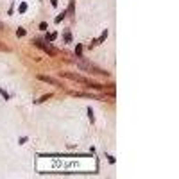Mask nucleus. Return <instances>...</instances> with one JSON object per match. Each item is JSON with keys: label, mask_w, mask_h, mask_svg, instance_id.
I'll list each match as a JSON object with an SVG mask.
<instances>
[{"label": "nucleus", "mask_w": 179, "mask_h": 179, "mask_svg": "<svg viewBox=\"0 0 179 179\" xmlns=\"http://www.w3.org/2000/svg\"><path fill=\"white\" fill-rule=\"evenodd\" d=\"M39 29H41V30H47V23H45V22L39 23Z\"/></svg>", "instance_id": "8"}, {"label": "nucleus", "mask_w": 179, "mask_h": 179, "mask_svg": "<svg viewBox=\"0 0 179 179\" xmlns=\"http://www.w3.org/2000/svg\"><path fill=\"white\" fill-rule=\"evenodd\" d=\"M56 36H57V34H52V32H48V34H47V39H48V41H52V39H56Z\"/></svg>", "instance_id": "4"}, {"label": "nucleus", "mask_w": 179, "mask_h": 179, "mask_svg": "<svg viewBox=\"0 0 179 179\" xmlns=\"http://www.w3.org/2000/svg\"><path fill=\"white\" fill-rule=\"evenodd\" d=\"M27 11V4L23 2V4H20V13H25Z\"/></svg>", "instance_id": "2"}, {"label": "nucleus", "mask_w": 179, "mask_h": 179, "mask_svg": "<svg viewBox=\"0 0 179 179\" xmlns=\"http://www.w3.org/2000/svg\"><path fill=\"white\" fill-rule=\"evenodd\" d=\"M34 43H36L38 47H41V48H43V50H47V52H48V54H50V56H54V54H56V52H54V48H50L48 45H45V43H43V41H34Z\"/></svg>", "instance_id": "1"}, {"label": "nucleus", "mask_w": 179, "mask_h": 179, "mask_svg": "<svg viewBox=\"0 0 179 179\" xmlns=\"http://www.w3.org/2000/svg\"><path fill=\"white\" fill-rule=\"evenodd\" d=\"M88 117H90V120L93 122V113H91V109H88Z\"/></svg>", "instance_id": "9"}, {"label": "nucleus", "mask_w": 179, "mask_h": 179, "mask_svg": "<svg viewBox=\"0 0 179 179\" xmlns=\"http://www.w3.org/2000/svg\"><path fill=\"white\" fill-rule=\"evenodd\" d=\"M70 39H72V34H70V32H66V34H65V41H70Z\"/></svg>", "instance_id": "7"}, {"label": "nucleus", "mask_w": 179, "mask_h": 179, "mask_svg": "<svg viewBox=\"0 0 179 179\" xmlns=\"http://www.w3.org/2000/svg\"><path fill=\"white\" fill-rule=\"evenodd\" d=\"M52 6H57V0H52Z\"/></svg>", "instance_id": "10"}, {"label": "nucleus", "mask_w": 179, "mask_h": 179, "mask_svg": "<svg viewBox=\"0 0 179 179\" xmlns=\"http://www.w3.org/2000/svg\"><path fill=\"white\" fill-rule=\"evenodd\" d=\"M18 36H20V38L25 36V30H23V29H18Z\"/></svg>", "instance_id": "6"}, {"label": "nucleus", "mask_w": 179, "mask_h": 179, "mask_svg": "<svg viewBox=\"0 0 179 179\" xmlns=\"http://www.w3.org/2000/svg\"><path fill=\"white\" fill-rule=\"evenodd\" d=\"M75 54H77V56H81V54H82V45H77V50H75Z\"/></svg>", "instance_id": "5"}, {"label": "nucleus", "mask_w": 179, "mask_h": 179, "mask_svg": "<svg viewBox=\"0 0 179 179\" xmlns=\"http://www.w3.org/2000/svg\"><path fill=\"white\" fill-rule=\"evenodd\" d=\"M0 27H2V23H0Z\"/></svg>", "instance_id": "11"}, {"label": "nucleus", "mask_w": 179, "mask_h": 179, "mask_svg": "<svg viewBox=\"0 0 179 179\" xmlns=\"http://www.w3.org/2000/svg\"><path fill=\"white\" fill-rule=\"evenodd\" d=\"M65 16H66V13H61V15L56 18V23H57V22H61V20H65Z\"/></svg>", "instance_id": "3"}]
</instances>
